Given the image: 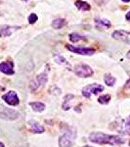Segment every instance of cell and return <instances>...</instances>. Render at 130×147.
I'll return each instance as SVG.
<instances>
[{
    "label": "cell",
    "mask_w": 130,
    "mask_h": 147,
    "mask_svg": "<svg viewBox=\"0 0 130 147\" xmlns=\"http://www.w3.org/2000/svg\"><path fill=\"white\" fill-rule=\"evenodd\" d=\"M89 140L97 144H110V145H120L123 144L125 140L119 136L106 134L103 132H92L89 136Z\"/></svg>",
    "instance_id": "obj_1"
},
{
    "label": "cell",
    "mask_w": 130,
    "mask_h": 147,
    "mask_svg": "<svg viewBox=\"0 0 130 147\" xmlns=\"http://www.w3.org/2000/svg\"><path fill=\"white\" fill-rule=\"evenodd\" d=\"M77 136V131L74 127H70L66 130L65 134L59 139V146L60 147H72L74 145L75 138Z\"/></svg>",
    "instance_id": "obj_2"
},
{
    "label": "cell",
    "mask_w": 130,
    "mask_h": 147,
    "mask_svg": "<svg viewBox=\"0 0 130 147\" xmlns=\"http://www.w3.org/2000/svg\"><path fill=\"white\" fill-rule=\"evenodd\" d=\"M48 80V71H44L41 74L37 75L35 77V79H34L30 82L29 84V88L31 91H36L37 89L40 88L41 86H43L44 84L47 82Z\"/></svg>",
    "instance_id": "obj_3"
},
{
    "label": "cell",
    "mask_w": 130,
    "mask_h": 147,
    "mask_svg": "<svg viewBox=\"0 0 130 147\" xmlns=\"http://www.w3.org/2000/svg\"><path fill=\"white\" fill-rule=\"evenodd\" d=\"M20 117V113L18 111L11 108H7L4 105L0 104V119L5 121H14Z\"/></svg>",
    "instance_id": "obj_4"
},
{
    "label": "cell",
    "mask_w": 130,
    "mask_h": 147,
    "mask_svg": "<svg viewBox=\"0 0 130 147\" xmlns=\"http://www.w3.org/2000/svg\"><path fill=\"white\" fill-rule=\"evenodd\" d=\"M104 90V86L98 84H92L84 86L82 88V95L85 98H90L92 94H98L99 92Z\"/></svg>",
    "instance_id": "obj_5"
},
{
    "label": "cell",
    "mask_w": 130,
    "mask_h": 147,
    "mask_svg": "<svg viewBox=\"0 0 130 147\" xmlns=\"http://www.w3.org/2000/svg\"><path fill=\"white\" fill-rule=\"evenodd\" d=\"M74 72L79 78H88L93 75V70L86 64H78L74 69Z\"/></svg>",
    "instance_id": "obj_6"
},
{
    "label": "cell",
    "mask_w": 130,
    "mask_h": 147,
    "mask_svg": "<svg viewBox=\"0 0 130 147\" xmlns=\"http://www.w3.org/2000/svg\"><path fill=\"white\" fill-rule=\"evenodd\" d=\"M66 47H67V49H68L70 51L74 52V53H76V54H79V55L90 56L95 53V49L88 48V47H76L74 45H70V44H67Z\"/></svg>",
    "instance_id": "obj_7"
},
{
    "label": "cell",
    "mask_w": 130,
    "mask_h": 147,
    "mask_svg": "<svg viewBox=\"0 0 130 147\" xmlns=\"http://www.w3.org/2000/svg\"><path fill=\"white\" fill-rule=\"evenodd\" d=\"M2 99H3L8 105H11V106H17L19 105V103H20V99H19L17 92L13 91V90H10L7 92V93L3 94V95H2Z\"/></svg>",
    "instance_id": "obj_8"
},
{
    "label": "cell",
    "mask_w": 130,
    "mask_h": 147,
    "mask_svg": "<svg viewBox=\"0 0 130 147\" xmlns=\"http://www.w3.org/2000/svg\"><path fill=\"white\" fill-rule=\"evenodd\" d=\"M112 36L115 39L121 40V41H124V42H129L130 41V32H126V30H115V32H113Z\"/></svg>",
    "instance_id": "obj_9"
},
{
    "label": "cell",
    "mask_w": 130,
    "mask_h": 147,
    "mask_svg": "<svg viewBox=\"0 0 130 147\" xmlns=\"http://www.w3.org/2000/svg\"><path fill=\"white\" fill-rule=\"evenodd\" d=\"M0 72L5 75H14V64L12 62H2L0 63Z\"/></svg>",
    "instance_id": "obj_10"
},
{
    "label": "cell",
    "mask_w": 130,
    "mask_h": 147,
    "mask_svg": "<svg viewBox=\"0 0 130 147\" xmlns=\"http://www.w3.org/2000/svg\"><path fill=\"white\" fill-rule=\"evenodd\" d=\"M95 26L98 30H108L109 28H111V22L106 19L97 18L95 19Z\"/></svg>",
    "instance_id": "obj_11"
},
{
    "label": "cell",
    "mask_w": 130,
    "mask_h": 147,
    "mask_svg": "<svg viewBox=\"0 0 130 147\" xmlns=\"http://www.w3.org/2000/svg\"><path fill=\"white\" fill-rule=\"evenodd\" d=\"M20 27H10V26H3L0 28V37H6L10 36L12 32L16 30V28H19Z\"/></svg>",
    "instance_id": "obj_12"
},
{
    "label": "cell",
    "mask_w": 130,
    "mask_h": 147,
    "mask_svg": "<svg viewBox=\"0 0 130 147\" xmlns=\"http://www.w3.org/2000/svg\"><path fill=\"white\" fill-rule=\"evenodd\" d=\"M28 124H29L30 127H31V130L34 132V134H42V132L45 131L44 127H42V125H40L38 123L35 122V121H34V120H30L29 122H28Z\"/></svg>",
    "instance_id": "obj_13"
},
{
    "label": "cell",
    "mask_w": 130,
    "mask_h": 147,
    "mask_svg": "<svg viewBox=\"0 0 130 147\" xmlns=\"http://www.w3.org/2000/svg\"><path fill=\"white\" fill-rule=\"evenodd\" d=\"M29 106L31 107V109L34 111V112H38V113L42 112V111H44V110H45V108H46L45 104L42 103V102H38V101L30 102Z\"/></svg>",
    "instance_id": "obj_14"
},
{
    "label": "cell",
    "mask_w": 130,
    "mask_h": 147,
    "mask_svg": "<svg viewBox=\"0 0 130 147\" xmlns=\"http://www.w3.org/2000/svg\"><path fill=\"white\" fill-rule=\"evenodd\" d=\"M67 25V21L65 19H62V18H57L55 20L52 22V28H55V30H60V28H64L65 26Z\"/></svg>",
    "instance_id": "obj_15"
},
{
    "label": "cell",
    "mask_w": 130,
    "mask_h": 147,
    "mask_svg": "<svg viewBox=\"0 0 130 147\" xmlns=\"http://www.w3.org/2000/svg\"><path fill=\"white\" fill-rule=\"evenodd\" d=\"M74 98V94H67L65 96V99H64V102L62 104V108L63 110L67 111L68 109L70 108V102L72 101V99Z\"/></svg>",
    "instance_id": "obj_16"
},
{
    "label": "cell",
    "mask_w": 130,
    "mask_h": 147,
    "mask_svg": "<svg viewBox=\"0 0 130 147\" xmlns=\"http://www.w3.org/2000/svg\"><path fill=\"white\" fill-rule=\"evenodd\" d=\"M54 60H55V62L57 64H59V65L68 66V67H70V65L68 64V61L65 59V57H63L62 55H60V54H58V53L54 54Z\"/></svg>",
    "instance_id": "obj_17"
},
{
    "label": "cell",
    "mask_w": 130,
    "mask_h": 147,
    "mask_svg": "<svg viewBox=\"0 0 130 147\" xmlns=\"http://www.w3.org/2000/svg\"><path fill=\"white\" fill-rule=\"evenodd\" d=\"M75 6L79 9L80 11H89L91 9V6L87 2L82 1V0H77L75 2Z\"/></svg>",
    "instance_id": "obj_18"
},
{
    "label": "cell",
    "mask_w": 130,
    "mask_h": 147,
    "mask_svg": "<svg viewBox=\"0 0 130 147\" xmlns=\"http://www.w3.org/2000/svg\"><path fill=\"white\" fill-rule=\"evenodd\" d=\"M121 134H130V117L127 118L126 121L122 124L121 129H119Z\"/></svg>",
    "instance_id": "obj_19"
},
{
    "label": "cell",
    "mask_w": 130,
    "mask_h": 147,
    "mask_svg": "<svg viewBox=\"0 0 130 147\" xmlns=\"http://www.w3.org/2000/svg\"><path fill=\"white\" fill-rule=\"evenodd\" d=\"M68 38L72 42H78L81 41V40H86V37L83 36V35H80L79 34H76V32H72L68 35Z\"/></svg>",
    "instance_id": "obj_20"
},
{
    "label": "cell",
    "mask_w": 130,
    "mask_h": 147,
    "mask_svg": "<svg viewBox=\"0 0 130 147\" xmlns=\"http://www.w3.org/2000/svg\"><path fill=\"white\" fill-rule=\"evenodd\" d=\"M104 82L109 86H113L115 84V82H117V79L115 77H113L111 74H106L105 77H104Z\"/></svg>",
    "instance_id": "obj_21"
},
{
    "label": "cell",
    "mask_w": 130,
    "mask_h": 147,
    "mask_svg": "<svg viewBox=\"0 0 130 147\" xmlns=\"http://www.w3.org/2000/svg\"><path fill=\"white\" fill-rule=\"evenodd\" d=\"M111 100V95H109V94H105V95H102L99 97L98 99V102L100 104H104V105H106V104H108L109 102Z\"/></svg>",
    "instance_id": "obj_22"
},
{
    "label": "cell",
    "mask_w": 130,
    "mask_h": 147,
    "mask_svg": "<svg viewBox=\"0 0 130 147\" xmlns=\"http://www.w3.org/2000/svg\"><path fill=\"white\" fill-rule=\"evenodd\" d=\"M37 19L38 18H37L36 14L32 13V14H30L29 17H28V22H29V24H34L37 21Z\"/></svg>",
    "instance_id": "obj_23"
},
{
    "label": "cell",
    "mask_w": 130,
    "mask_h": 147,
    "mask_svg": "<svg viewBox=\"0 0 130 147\" xmlns=\"http://www.w3.org/2000/svg\"><path fill=\"white\" fill-rule=\"evenodd\" d=\"M94 1H95L99 6H103V5H105V4L108 3L109 0H94Z\"/></svg>",
    "instance_id": "obj_24"
},
{
    "label": "cell",
    "mask_w": 130,
    "mask_h": 147,
    "mask_svg": "<svg viewBox=\"0 0 130 147\" xmlns=\"http://www.w3.org/2000/svg\"><path fill=\"white\" fill-rule=\"evenodd\" d=\"M123 88H124V89H130V79H129L128 80H127L126 82H125Z\"/></svg>",
    "instance_id": "obj_25"
},
{
    "label": "cell",
    "mask_w": 130,
    "mask_h": 147,
    "mask_svg": "<svg viewBox=\"0 0 130 147\" xmlns=\"http://www.w3.org/2000/svg\"><path fill=\"white\" fill-rule=\"evenodd\" d=\"M125 19H126L128 22H130V12H128V13L126 14V16H125Z\"/></svg>",
    "instance_id": "obj_26"
},
{
    "label": "cell",
    "mask_w": 130,
    "mask_h": 147,
    "mask_svg": "<svg viewBox=\"0 0 130 147\" xmlns=\"http://www.w3.org/2000/svg\"><path fill=\"white\" fill-rule=\"evenodd\" d=\"M127 58H128L129 60H130V50H129L128 52H127Z\"/></svg>",
    "instance_id": "obj_27"
},
{
    "label": "cell",
    "mask_w": 130,
    "mask_h": 147,
    "mask_svg": "<svg viewBox=\"0 0 130 147\" xmlns=\"http://www.w3.org/2000/svg\"><path fill=\"white\" fill-rule=\"evenodd\" d=\"M0 147H4V144H3V143H2V142H1V141H0Z\"/></svg>",
    "instance_id": "obj_28"
},
{
    "label": "cell",
    "mask_w": 130,
    "mask_h": 147,
    "mask_svg": "<svg viewBox=\"0 0 130 147\" xmlns=\"http://www.w3.org/2000/svg\"><path fill=\"white\" fill-rule=\"evenodd\" d=\"M123 2H130V0H122Z\"/></svg>",
    "instance_id": "obj_29"
},
{
    "label": "cell",
    "mask_w": 130,
    "mask_h": 147,
    "mask_svg": "<svg viewBox=\"0 0 130 147\" xmlns=\"http://www.w3.org/2000/svg\"><path fill=\"white\" fill-rule=\"evenodd\" d=\"M83 147H91V146H89V145H84Z\"/></svg>",
    "instance_id": "obj_30"
},
{
    "label": "cell",
    "mask_w": 130,
    "mask_h": 147,
    "mask_svg": "<svg viewBox=\"0 0 130 147\" xmlns=\"http://www.w3.org/2000/svg\"><path fill=\"white\" fill-rule=\"evenodd\" d=\"M23 1H25V2H27V1H28V0H23Z\"/></svg>",
    "instance_id": "obj_31"
},
{
    "label": "cell",
    "mask_w": 130,
    "mask_h": 147,
    "mask_svg": "<svg viewBox=\"0 0 130 147\" xmlns=\"http://www.w3.org/2000/svg\"><path fill=\"white\" fill-rule=\"evenodd\" d=\"M129 146H130V141H129Z\"/></svg>",
    "instance_id": "obj_32"
}]
</instances>
